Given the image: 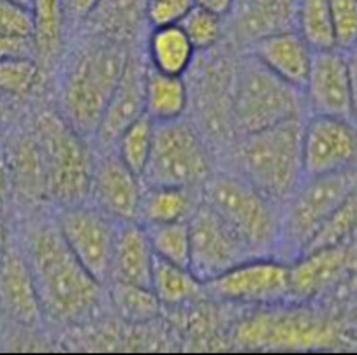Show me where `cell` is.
I'll list each match as a JSON object with an SVG mask.
<instances>
[{"label":"cell","instance_id":"obj_1","mask_svg":"<svg viewBox=\"0 0 357 355\" xmlns=\"http://www.w3.org/2000/svg\"><path fill=\"white\" fill-rule=\"evenodd\" d=\"M43 315L56 322H82L102 297L97 282L63 241L56 224H43L29 236L25 252Z\"/></svg>","mask_w":357,"mask_h":355},{"label":"cell","instance_id":"obj_2","mask_svg":"<svg viewBox=\"0 0 357 355\" xmlns=\"http://www.w3.org/2000/svg\"><path fill=\"white\" fill-rule=\"evenodd\" d=\"M349 341L338 317L296 301L255 308L234 327V343L250 350H331Z\"/></svg>","mask_w":357,"mask_h":355},{"label":"cell","instance_id":"obj_3","mask_svg":"<svg viewBox=\"0 0 357 355\" xmlns=\"http://www.w3.org/2000/svg\"><path fill=\"white\" fill-rule=\"evenodd\" d=\"M114 40H99L70 59L62 81V116L82 136H96L127 63Z\"/></svg>","mask_w":357,"mask_h":355},{"label":"cell","instance_id":"obj_4","mask_svg":"<svg viewBox=\"0 0 357 355\" xmlns=\"http://www.w3.org/2000/svg\"><path fill=\"white\" fill-rule=\"evenodd\" d=\"M303 118L280 121L241 134L236 148L240 176L273 201H287L305 178L303 172Z\"/></svg>","mask_w":357,"mask_h":355},{"label":"cell","instance_id":"obj_5","mask_svg":"<svg viewBox=\"0 0 357 355\" xmlns=\"http://www.w3.org/2000/svg\"><path fill=\"white\" fill-rule=\"evenodd\" d=\"M201 201L222 216L254 257L271 255L280 245L282 215L275 201L240 174H211Z\"/></svg>","mask_w":357,"mask_h":355},{"label":"cell","instance_id":"obj_6","mask_svg":"<svg viewBox=\"0 0 357 355\" xmlns=\"http://www.w3.org/2000/svg\"><path fill=\"white\" fill-rule=\"evenodd\" d=\"M41 144L48 197L62 206L89 199L93 158L82 136L62 114L45 111L33 127Z\"/></svg>","mask_w":357,"mask_h":355},{"label":"cell","instance_id":"obj_7","mask_svg":"<svg viewBox=\"0 0 357 355\" xmlns=\"http://www.w3.org/2000/svg\"><path fill=\"white\" fill-rule=\"evenodd\" d=\"M303 90L282 81L255 59L241 66L232 92V114L241 134L303 118Z\"/></svg>","mask_w":357,"mask_h":355},{"label":"cell","instance_id":"obj_8","mask_svg":"<svg viewBox=\"0 0 357 355\" xmlns=\"http://www.w3.org/2000/svg\"><path fill=\"white\" fill-rule=\"evenodd\" d=\"M211 172V158L197 128L185 118L155 123L153 146L143 172L144 185L203 187Z\"/></svg>","mask_w":357,"mask_h":355},{"label":"cell","instance_id":"obj_9","mask_svg":"<svg viewBox=\"0 0 357 355\" xmlns=\"http://www.w3.org/2000/svg\"><path fill=\"white\" fill-rule=\"evenodd\" d=\"M357 188V169L306 176L282 213V238L296 257L306 248L329 215Z\"/></svg>","mask_w":357,"mask_h":355},{"label":"cell","instance_id":"obj_10","mask_svg":"<svg viewBox=\"0 0 357 355\" xmlns=\"http://www.w3.org/2000/svg\"><path fill=\"white\" fill-rule=\"evenodd\" d=\"M204 296L218 303L273 306L289 301V262L271 255L250 257L204 282Z\"/></svg>","mask_w":357,"mask_h":355},{"label":"cell","instance_id":"obj_11","mask_svg":"<svg viewBox=\"0 0 357 355\" xmlns=\"http://www.w3.org/2000/svg\"><path fill=\"white\" fill-rule=\"evenodd\" d=\"M120 222L85 202L62 206L56 227L83 268L99 283L111 282L114 243Z\"/></svg>","mask_w":357,"mask_h":355},{"label":"cell","instance_id":"obj_12","mask_svg":"<svg viewBox=\"0 0 357 355\" xmlns=\"http://www.w3.org/2000/svg\"><path fill=\"white\" fill-rule=\"evenodd\" d=\"M188 268L203 283L254 257L243 239L203 201L195 206L188 218Z\"/></svg>","mask_w":357,"mask_h":355},{"label":"cell","instance_id":"obj_13","mask_svg":"<svg viewBox=\"0 0 357 355\" xmlns=\"http://www.w3.org/2000/svg\"><path fill=\"white\" fill-rule=\"evenodd\" d=\"M303 172L335 174L357 169V125L354 118L312 114L303 123Z\"/></svg>","mask_w":357,"mask_h":355},{"label":"cell","instance_id":"obj_14","mask_svg":"<svg viewBox=\"0 0 357 355\" xmlns=\"http://www.w3.org/2000/svg\"><path fill=\"white\" fill-rule=\"evenodd\" d=\"M357 266L352 241L310 250L289 262V301L315 303L335 292Z\"/></svg>","mask_w":357,"mask_h":355},{"label":"cell","instance_id":"obj_15","mask_svg":"<svg viewBox=\"0 0 357 355\" xmlns=\"http://www.w3.org/2000/svg\"><path fill=\"white\" fill-rule=\"evenodd\" d=\"M143 190V178L127 167L114 150L93 160L89 199L116 222L139 220Z\"/></svg>","mask_w":357,"mask_h":355},{"label":"cell","instance_id":"obj_16","mask_svg":"<svg viewBox=\"0 0 357 355\" xmlns=\"http://www.w3.org/2000/svg\"><path fill=\"white\" fill-rule=\"evenodd\" d=\"M303 96L312 114L352 118L349 70L343 50H317L313 53Z\"/></svg>","mask_w":357,"mask_h":355},{"label":"cell","instance_id":"obj_17","mask_svg":"<svg viewBox=\"0 0 357 355\" xmlns=\"http://www.w3.org/2000/svg\"><path fill=\"white\" fill-rule=\"evenodd\" d=\"M144 81L146 69L136 59H127L122 77L107 103L96 136L99 143L109 148L116 143L118 136L144 114Z\"/></svg>","mask_w":357,"mask_h":355},{"label":"cell","instance_id":"obj_18","mask_svg":"<svg viewBox=\"0 0 357 355\" xmlns=\"http://www.w3.org/2000/svg\"><path fill=\"white\" fill-rule=\"evenodd\" d=\"M315 50L298 30L273 33L254 44V59L285 83L303 90Z\"/></svg>","mask_w":357,"mask_h":355},{"label":"cell","instance_id":"obj_19","mask_svg":"<svg viewBox=\"0 0 357 355\" xmlns=\"http://www.w3.org/2000/svg\"><path fill=\"white\" fill-rule=\"evenodd\" d=\"M0 306L22 326L32 327L41 322L43 308L25 253L15 248H8L0 266Z\"/></svg>","mask_w":357,"mask_h":355},{"label":"cell","instance_id":"obj_20","mask_svg":"<svg viewBox=\"0 0 357 355\" xmlns=\"http://www.w3.org/2000/svg\"><path fill=\"white\" fill-rule=\"evenodd\" d=\"M155 252L141 222H122L114 243L111 282L150 287Z\"/></svg>","mask_w":357,"mask_h":355},{"label":"cell","instance_id":"obj_21","mask_svg":"<svg viewBox=\"0 0 357 355\" xmlns=\"http://www.w3.org/2000/svg\"><path fill=\"white\" fill-rule=\"evenodd\" d=\"M299 0H236V32L255 44L273 33L296 30ZM231 11V13H232Z\"/></svg>","mask_w":357,"mask_h":355},{"label":"cell","instance_id":"obj_22","mask_svg":"<svg viewBox=\"0 0 357 355\" xmlns=\"http://www.w3.org/2000/svg\"><path fill=\"white\" fill-rule=\"evenodd\" d=\"M8 164L11 181L26 199L48 197L46 190V171L41 144L36 134L20 136L13 141L8 151H2Z\"/></svg>","mask_w":357,"mask_h":355},{"label":"cell","instance_id":"obj_23","mask_svg":"<svg viewBox=\"0 0 357 355\" xmlns=\"http://www.w3.org/2000/svg\"><path fill=\"white\" fill-rule=\"evenodd\" d=\"M195 53L180 25L151 29L148 37L150 69L167 76H185L190 70Z\"/></svg>","mask_w":357,"mask_h":355},{"label":"cell","instance_id":"obj_24","mask_svg":"<svg viewBox=\"0 0 357 355\" xmlns=\"http://www.w3.org/2000/svg\"><path fill=\"white\" fill-rule=\"evenodd\" d=\"M197 204L199 202L195 199L194 188L144 185L137 222L143 225L181 222L190 218Z\"/></svg>","mask_w":357,"mask_h":355},{"label":"cell","instance_id":"obj_25","mask_svg":"<svg viewBox=\"0 0 357 355\" xmlns=\"http://www.w3.org/2000/svg\"><path fill=\"white\" fill-rule=\"evenodd\" d=\"M188 107V88L183 76H167L153 69L146 70L144 113L155 123L183 118Z\"/></svg>","mask_w":357,"mask_h":355},{"label":"cell","instance_id":"obj_26","mask_svg":"<svg viewBox=\"0 0 357 355\" xmlns=\"http://www.w3.org/2000/svg\"><path fill=\"white\" fill-rule=\"evenodd\" d=\"M150 289L162 306H181L204 296V283L190 268L155 257Z\"/></svg>","mask_w":357,"mask_h":355},{"label":"cell","instance_id":"obj_27","mask_svg":"<svg viewBox=\"0 0 357 355\" xmlns=\"http://www.w3.org/2000/svg\"><path fill=\"white\" fill-rule=\"evenodd\" d=\"M32 15L37 56L41 60H52L62 44L66 0H33Z\"/></svg>","mask_w":357,"mask_h":355},{"label":"cell","instance_id":"obj_28","mask_svg":"<svg viewBox=\"0 0 357 355\" xmlns=\"http://www.w3.org/2000/svg\"><path fill=\"white\" fill-rule=\"evenodd\" d=\"M155 121L146 113L132 121L126 130L118 136L114 143V151L123 160L127 167L143 178L153 146Z\"/></svg>","mask_w":357,"mask_h":355},{"label":"cell","instance_id":"obj_29","mask_svg":"<svg viewBox=\"0 0 357 355\" xmlns=\"http://www.w3.org/2000/svg\"><path fill=\"white\" fill-rule=\"evenodd\" d=\"M357 234V188L326 218L324 224L319 227L306 248L301 253L310 250L328 248L350 243ZM299 253V255H301Z\"/></svg>","mask_w":357,"mask_h":355},{"label":"cell","instance_id":"obj_30","mask_svg":"<svg viewBox=\"0 0 357 355\" xmlns=\"http://www.w3.org/2000/svg\"><path fill=\"white\" fill-rule=\"evenodd\" d=\"M296 30L315 52L336 48L329 0H299Z\"/></svg>","mask_w":357,"mask_h":355},{"label":"cell","instance_id":"obj_31","mask_svg":"<svg viewBox=\"0 0 357 355\" xmlns=\"http://www.w3.org/2000/svg\"><path fill=\"white\" fill-rule=\"evenodd\" d=\"M111 301L118 315L129 322L137 324L155 319L162 306L150 287L132 285L126 282H113Z\"/></svg>","mask_w":357,"mask_h":355},{"label":"cell","instance_id":"obj_32","mask_svg":"<svg viewBox=\"0 0 357 355\" xmlns=\"http://www.w3.org/2000/svg\"><path fill=\"white\" fill-rule=\"evenodd\" d=\"M144 227L153 246L155 257L188 268V259H190L188 220L169 222V224H151Z\"/></svg>","mask_w":357,"mask_h":355},{"label":"cell","instance_id":"obj_33","mask_svg":"<svg viewBox=\"0 0 357 355\" xmlns=\"http://www.w3.org/2000/svg\"><path fill=\"white\" fill-rule=\"evenodd\" d=\"M41 67L36 56L0 60V97L23 100L36 90Z\"/></svg>","mask_w":357,"mask_h":355},{"label":"cell","instance_id":"obj_34","mask_svg":"<svg viewBox=\"0 0 357 355\" xmlns=\"http://www.w3.org/2000/svg\"><path fill=\"white\" fill-rule=\"evenodd\" d=\"M183 32L190 39L195 52H208L215 48L222 36V16L195 6L183 22L180 23Z\"/></svg>","mask_w":357,"mask_h":355},{"label":"cell","instance_id":"obj_35","mask_svg":"<svg viewBox=\"0 0 357 355\" xmlns=\"http://www.w3.org/2000/svg\"><path fill=\"white\" fill-rule=\"evenodd\" d=\"M336 48L349 50L357 44V0H329Z\"/></svg>","mask_w":357,"mask_h":355},{"label":"cell","instance_id":"obj_36","mask_svg":"<svg viewBox=\"0 0 357 355\" xmlns=\"http://www.w3.org/2000/svg\"><path fill=\"white\" fill-rule=\"evenodd\" d=\"M36 33L32 9L0 0V37H32Z\"/></svg>","mask_w":357,"mask_h":355},{"label":"cell","instance_id":"obj_37","mask_svg":"<svg viewBox=\"0 0 357 355\" xmlns=\"http://www.w3.org/2000/svg\"><path fill=\"white\" fill-rule=\"evenodd\" d=\"M194 8V0H148L146 22L151 29L180 25Z\"/></svg>","mask_w":357,"mask_h":355},{"label":"cell","instance_id":"obj_38","mask_svg":"<svg viewBox=\"0 0 357 355\" xmlns=\"http://www.w3.org/2000/svg\"><path fill=\"white\" fill-rule=\"evenodd\" d=\"M16 56H37L32 37H0V60Z\"/></svg>","mask_w":357,"mask_h":355},{"label":"cell","instance_id":"obj_39","mask_svg":"<svg viewBox=\"0 0 357 355\" xmlns=\"http://www.w3.org/2000/svg\"><path fill=\"white\" fill-rule=\"evenodd\" d=\"M347 59V70H349L350 99H352V118L357 120V44L349 50H343Z\"/></svg>","mask_w":357,"mask_h":355},{"label":"cell","instance_id":"obj_40","mask_svg":"<svg viewBox=\"0 0 357 355\" xmlns=\"http://www.w3.org/2000/svg\"><path fill=\"white\" fill-rule=\"evenodd\" d=\"M102 0H66V13L77 20H89Z\"/></svg>","mask_w":357,"mask_h":355},{"label":"cell","instance_id":"obj_41","mask_svg":"<svg viewBox=\"0 0 357 355\" xmlns=\"http://www.w3.org/2000/svg\"><path fill=\"white\" fill-rule=\"evenodd\" d=\"M11 174H9L8 164H6L4 153L0 155V216L4 213L6 204H8L9 194H11Z\"/></svg>","mask_w":357,"mask_h":355},{"label":"cell","instance_id":"obj_42","mask_svg":"<svg viewBox=\"0 0 357 355\" xmlns=\"http://www.w3.org/2000/svg\"><path fill=\"white\" fill-rule=\"evenodd\" d=\"M195 6L199 8L208 9V11L215 13V15L222 16L224 18L225 15H231L232 8H234L236 0H194Z\"/></svg>","mask_w":357,"mask_h":355},{"label":"cell","instance_id":"obj_43","mask_svg":"<svg viewBox=\"0 0 357 355\" xmlns=\"http://www.w3.org/2000/svg\"><path fill=\"white\" fill-rule=\"evenodd\" d=\"M8 231H6V225L4 222H2V218H0V266H2V262H4V257L6 253H8Z\"/></svg>","mask_w":357,"mask_h":355},{"label":"cell","instance_id":"obj_44","mask_svg":"<svg viewBox=\"0 0 357 355\" xmlns=\"http://www.w3.org/2000/svg\"><path fill=\"white\" fill-rule=\"evenodd\" d=\"M9 2H13V4L23 6V8H26V9H32V4H33V0H9Z\"/></svg>","mask_w":357,"mask_h":355},{"label":"cell","instance_id":"obj_45","mask_svg":"<svg viewBox=\"0 0 357 355\" xmlns=\"http://www.w3.org/2000/svg\"><path fill=\"white\" fill-rule=\"evenodd\" d=\"M4 118H6V100L0 97V123L4 121Z\"/></svg>","mask_w":357,"mask_h":355},{"label":"cell","instance_id":"obj_46","mask_svg":"<svg viewBox=\"0 0 357 355\" xmlns=\"http://www.w3.org/2000/svg\"><path fill=\"white\" fill-rule=\"evenodd\" d=\"M352 248H354V253H356V259H357V234L354 236V239H352Z\"/></svg>","mask_w":357,"mask_h":355},{"label":"cell","instance_id":"obj_47","mask_svg":"<svg viewBox=\"0 0 357 355\" xmlns=\"http://www.w3.org/2000/svg\"><path fill=\"white\" fill-rule=\"evenodd\" d=\"M352 315H354V324H356V327H357V304H356V308H354Z\"/></svg>","mask_w":357,"mask_h":355},{"label":"cell","instance_id":"obj_48","mask_svg":"<svg viewBox=\"0 0 357 355\" xmlns=\"http://www.w3.org/2000/svg\"><path fill=\"white\" fill-rule=\"evenodd\" d=\"M2 151H4V148H2V139H0V155H2Z\"/></svg>","mask_w":357,"mask_h":355}]
</instances>
